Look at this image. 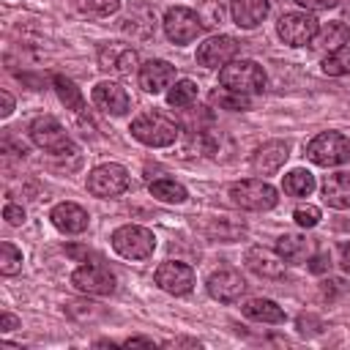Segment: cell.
<instances>
[{
    "label": "cell",
    "mask_w": 350,
    "mask_h": 350,
    "mask_svg": "<svg viewBox=\"0 0 350 350\" xmlns=\"http://www.w3.org/2000/svg\"><path fill=\"white\" fill-rule=\"evenodd\" d=\"M129 131H131L134 139H139V142L148 145V148H167V145H172V142L178 139L180 126H178L175 118H170L167 112L153 109V112L137 115V118L131 120V129H129Z\"/></svg>",
    "instance_id": "6da1fadb"
},
{
    "label": "cell",
    "mask_w": 350,
    "mask_h": 350,
    "mask_svg": "<svg viewBox=\"0 0 350 350\" xmlns=\"http://www.w3.org/2000/svg\"><path fill=\"white\" fill-rule=\"evenodd\" d=\"M219 82L227 90L254 96V93H262L265 88V71L254 60H230L227 66L219 68Z\"/></svg>",
    "instance_id": "7a4b0ae2"
},
{
    "label": "cell",
    "mask_w": 350,
    "mask_h": 350,
    "mask_svg": "<svg viewBox=\"0 0 350 350\" xmlns=\"http://www.w3.org/2000/svg\"><path fill=\"white\" fill-rule=\"evenodd\" d=\"M112 249L126 260H148L156 249V235L139 224H123L112 232Z\"/></svg>",
    "instance_id": "3957f363"
},
{
    "label": "cell",
    "mask_w": 350,
    "mask_h": 350,
    "mask_svg": "<svg viewBox=\"0 0 350 350\" xmlns=\"http://www.w3.org/2000/svg\"><path fill=\"white\" fill-rule=\"evenodd\" d=\"M306 156L317 167H336L350 159V142L339 131H320L306 145Z\"/></svg>",
    "instance_id": "277c9868"
},
{
    "label": "cell",
    "mask_w": 350,
    "mask_h": 350,
    "mask_svg": "<svg viewBox=\"0 0 350 350\" xmlns=\"http://www.w3.org/2000/svg\"><path fill=\"white\" fill-rule=\"evenodd\" d=\"M30 139L41 148V150H49V153H77V145L71 142L68 131L57 123V118L52 115H41L30 123Z\"/></svg>",
    "instance_id": "5b68a950"
},
{
    "label": "cell",
    "mask_w": 350,
    "mask_h": 350,
    "mask_svg": "<svg viewBox=\"0 0 350 350\" xmlns=\"http://www.w3.org/2000/svg\"><path fill=\"white\" fill-rule=\"evenodd\" d=\"M230 200L243 208V211H268L276 205V189L260 178H249V180H238L230 186Z\"/></svg>",
    "instance_id": "8992f818"
},
{
    "label": "cell",
    "mask_w": 350,
    "mask_h": 350,
    "mask_svg": "<svg viewBox=\"0 0 350 350\" xmlns=\"http://www.w3.org/2000/svg\"><path fill=\"white\" fill-rule=\"evenodd\" d=\"M320 30V22L309 14V11H290V14H282L279 22H276V33L284 44L290 46H306L312 44V38L317 36Z\"/></svg>",
    "instance_id": "52a82bcc"
},
{
    "label": "cell",
    "mask_w": 350,
    "mask_h": 350,
    "mask_svg": "<svg viewBox=\"0 0 350 350\" xmlns=\"http://www.w3.org/2000/svg\"><path fill=\"white\" fill-rule=\"evenodd\" d=\"M202 30H205V25H202L200 14L191 11V8H186V5H175L164 16V33H167V38L172 44H189Z\"/></svg>",
    "instance_id": "ba28073f"
},
{
    "label": "cell",
    "mask_w": 350,
    "mask_h": 350,
    "mask_svg": "<svg viewBox=\"0 0 350 350\" xmlns=\"http://www.w3.org/2000/svg\"><path fill=\"white\" fill-rule=\"evenodd\" d=\"M129 189V170L123 164H101L88 175V191L93 197H118Z\"/></svg>",
    "instance_id": "9c48e42d"
},
{
    "label": "cell",
    "mask_w": 350,
    "mask_h": 350,
    "mask_svg": "<svg viewBox=\"0 0 350 350\" xmlns=\"http://www.w3.org/2000/svg\"><path fill=\"white\" fill-rule=\"evenodd\" d=\"M71 284L88 295H109L115 293V276L107 265L101 262H88V265H79L74 273H71Z\"/></svg>",
    "instance_id": "30bf717a"
},
{
    "label": "cell",
    "mask_w": 350,
    "mask_h": 350,
    "mask_svg": "<svg viewBox=\"0 0 350 350\" xmlns=\"http://www.w3.org/2000/svg\"><path fill=\"white\" fill-rule=\"evenodd\" d=\"M98 68L118 77H131V74H139V55L131 46L109 44V46H101L98 52Z\"/></svg>",
    "instance_id": "8fae6325"
},
{
    "label": "cell",
    "mask_w": 350,
    "mask_h": 350,
    "mask_svg": "<svg viewBox=\"0 0 350 350\" xmlns=\"http://www.w3.org/2000/svg\"><path fill=\"white\" fill-rule=\"evenodd\" d=\"M156 284L170 295H186L194 287V271L186 262L167 260L156 268Z\"/></svg>",
    "instance_id": "7c38bea8"
},
{
    "label": "cell",
    "mask_w": 350,
    "mask_h": 350,
    "mask_svg": "<svg viewBox=\"0 0 350 350\" xmlns=\"http://www.w3.org/2000/svg\"><path fill=\"white\" fill-rule=\"evenodd\" d=\"M235 55H238V41L232 36H211L197 46V63L205 68L227 66Z\"/></svg>",
    "instance_id": "4fadbf2b"
},
{
    "label": "cell",
    "mask_w": 350,
    "mask_h": 350,
    "mask_svg": "<svg viewBox=\"0 0 350 350\" xmlns=\"http://www.w3.org/2000/svg\"><path fill=\"white\" fill-rule=\"evenodd\" d=\"M243 290H246V282L235 268H219L208 276V293H211V298H216L221 304L238 301Z\"/></svg>",
    "instance_id": "5bb4252c"
},
{
    "label": "cell",
    "mask_w": 350,
    "mask_h": 350,
    "mask_svg": "<svg viewBox=\"0 0 350 350\" xmlns=\"http://www.w3.org/2000/svg\"><path fill=\"white\" fill-rule=\"evenodd\" d=\"M287 156H290L287 142L271 139V142H265V145H260V148L254 150V156H252V170H254L257 175H273V172H279V170L284 167Z\"/></svg>",
    "instance_id": "9a60e30c"
},
{
    "label": "cell",
    "mask_w": 350,
    "mask_h": 350,
    "mask_svg": "<svg viewBox=\"0 0 350 350\" xmlns=\"http://www.w3.org/2000/svg\"><path fill=\"white\" fill-rule=\"evenodd\" d=\"M90 96H93V104H96L98 109H104L107 115H123V112L129 109V104H131L126 88L118 85V82H112V79L98 82Z\"/></svg>",
    "instance_id": "2e32d148"
},
{
    "label": "cell",
    "mask_w": 350,
    "mask_h": 350,
    "mask_svg": "<svg viewBox=\"0 0 350 350\" xmlns=\"http://www.w3.org/2000/svg\"><path fill=\"white\" fill-rule=\"evenodd\" d=\"M137 79H139V88L145 93H153L156 96L164 88H170V82L175 79V66H170L167 60H148V63L139 66Z\"/></svg>",
    "instance_id": "e0dca14e"
},
{
    "label": "cell",
    "mask_w": 350,
    "mask_h": 350,
    "mask_svg": "<svg viewBox=\"0 0 350 350\" xmlns=\"http://www.w3.org/2000/svg\"><path fill=\"white\" fill-rule=\"evenodd\" d=\"M49 219H52V224H55L60 232H66V235L85 232V230H88V221H90L88 213H85V208H79L77 202H57V205L52 208Z\"/></svg>",
    "instance_id": "ac0fdd59"
},
{
    "label": "cell",
    "mask_w": 350,
    "mask_h": 350,
    "mask_svg": "<svg viewBox=\"0 0 350 350\" xmlns=\"http://www.w3.org/2000/svg\"><path fill=\"white\" fill-rule=\"evenodd\" d=\"M243 260L262 279H279V276H284V260L279 257V252H271V249H262V246H252Z\"/></svg>",
    "instance_id": "d6986e66"
},
{
    "label": "cell",
    "mask_w": 350,
    "mask_h": 350,
    "mask_svg": "<svg viewBox=\"0 0 350 350\" xmlns=\"http://www.w3.org/2000/svg\"><path fill=\"white\" fill-rule=\"evenodd\" d=\"M230 16L238 27H257L268 16V0H230Z\"/></svg>",
    "instance_id": "ffe728a7"
},
{
    "label": "cell",
    "mask_w": 350,
    "mask_h": 350,
    "mask_svg": "<svg viewBox=\"0 0 350 350\" xmlns=\"http://www.w3.org/2000/svg\"><path fill=\"white\" fill-rule=\"evenodd\" d=\"M276 252L284 262H306L312 254H314V243L304 235H295V232H284L279 241H276Z\"/></svg>",
    "instance_id": "44dd1931"
},
{
    "label": "cell",
    "mask_w": 350,
    "mask_h": 350,
    "mask_svg": "<svg viewBox=\"0 0 350 350\" xmlns=\"http://www.w3.org/2000/svg\"><path fill=\"white\" fill-rule=\"evenodd\" d=\"M323 200L331 208H350V172H334L323 183Z\"/></svg>",
    "instance_id": "7402d4cb"
},
{
    "label": "cell",
    "mask_w": 350,
    "mask_h": 350,
    "mask_svg": "<svg viewBox=\"0 0 350 350\" xmlns=\"http://www.w3.org/2000/svg\"><path fill=\"white\" fill-rule=\"evenodd\" d=\"M350 41V27L345 22H328L317 30V36L312 38V49H320V52H334L339 46H345Z\"/></svg>",
    "instance_id": "603a6c76"
},
{
    "label": "cell",
    "mask_w": 350,
    "mask_h": 350,
    "mask_svg": "<svg viewBox=\"0 0 350 350\" xmlns=\"http://www.w3.org/2000/svg\"><path fill=\"white\" fill-rule=\"evenodd\" d=\"M241 312L249 317V320H257V323H284V312L276 301L271 298H249Z\"/></svg>",
    "instance_id": "cb8c5ba5"
},
{
    "label": "cell",
    "mask_w": 350,
    "mask_h": 350,
    "mask_svg": "<svg viewBox=\"0 0 350 350\" xmlns=\"http://www.w3.org/2000/svg\"><path fill=\"white\" fill-rule=\"evenodd\" d=\"M55 90H57L60 101L66 104V109H74V112L85 109V96H82V90H79L68 77L57 74V77H55Z\"/></svg>",
    "instance_id": "d4e9b609"
},
{
    "label": "cell",
    "mask_w": 350,
    "mask_h": 350,
    "mask_svg": "<svg viewBox=\"0 0 350 350\" xmlns=\"http://www.w3.org/2000/svg\"><path fill=\"white\" fill-rule=\"evenodd\" d=\"M284 191L290 197H309L314 191V175L309 170H293L284 175Z\"/></svg>",
    "instance_id": "484cf974"
},
{
    "label": "cell",
    "mask_w": 350,
    "mask_h": 350,
    "mask_svg": "<svg viewBox=\"0 0 350 350\" xmlns=\"http://www.w3.org/2000/svg\"><path fill=\"white\" fill-rule=\"evenodd\" d=\"M323 74L328 77H345L350 74V44L334 49V52H325L323 57Z\"/></svg>",
    "instance_id": "4316f807"
},
{
    "label": "cell",
    "mask_w": 350,
    "mask_h": 350,
    "mask_svg": "<svg viewBox=\"0 0 350 350\" xmlns=\"http://www.w3.org/2000/svg\"><path fill=\"white\" fill-rule=\"evenodd\" d=\"M150 197L161 200V202H183L186 200V189L178 183V180H170V178H159L150 183Z\"/></svg>",
    "instance_id": "83f0119b"
},
{
    "label": "cell",
    "mask_w": 350,
    "mask_h": 350,
    "mask_svg": "<svg viewBox=\"0 0 350 350\" xmlns=\"http://www.w3.org/2000/svg\"><path fill=\"white\" fill-rule=\"evenodd\" d=\"M194 101H197V82H191V79L175 82L170 88V93H167V104L170 107H191Z\"/></svg>",
    "instance_id": "f1b7e54d"
},
{
    "label": "cell",
    "mask_w": 350,
    "mask_h": 350,
    "mask_svg": "<svg viewBox=\"0 0 350 350\" xmlns=\"http://www.w3.org/2000/svg\"><path fill=\"white\" fill-rule=\"evenodd\" d=\"M74 3H77V11L79 14L96 16V19L109 16V14H115L120 8V0H74Z\"/></svg>",
    "instance_id": "f546056e"
},
{
    "label": "cell",
    "mask_w": 350,
    "mask_h": 350,
    "mask_svg": "<svg viewBox=\"0 0 350 350\" xmlns=\"http://www.w3.org/2000/svg\"><path fill=\"white\" fill-rule=\"evenodd\" d=\"M19 271H22V252L14 243L3 241V246H0V273L3 276H14Z\"/></svg>",
    "instance_id": "4dcf8cb0"
},
{
    "label": "cell",
    "mask_w": 350,
    "mask_h": 350,
    "mask_svg": "<svg viewBox=\"0 0 350 350\" xmlns=\"http://www.w3.org/2000/svg\"><path fill=\"white\" fill-rule=\"evenodd\" d=\"M197 14H200V19H202L205 27H216V25L224 22V5L219 0H202L200 8H197Z\"/></svg>",
    "instance_id": "1f68e13d"
},
{
    "label": "cell",
    "mask_w": 350,
    "mask_h": 350,
    "mask_svg": "<svg viewBox=\"0 0 350 350\" xmlns=\"http://www.w3.org/2000/svg\"><path fill=\"white\" fill-rule=\"evenodd\" d=\"M213 101H216L219 107H224V109H246V107L252 104V98H249V96L235 93V90H227V88L216 90V93H213Z\"/></svg>",
    "instance_id": "d6a6232c"
},
{
    "label": "cell",
    "mask_w": 350,
    "mask_h": 350,
    "mask_svg": "<svg viewBox=\"0 0 350 350\" xmlns=\"http://www.w3.org/2000/svg\"><path fill=\"white\" fill-rule=\"evenodd\" d=\"M295 221L301 224V227H314L317 221H320V208H314V205H301V208H295Z\"/></svg>",
    "instance_id": "836d02e7"
},
{
    "label": "cell",
    "mask_w": 350,
    "mask_h": 350,
    "mask_svg": "<svg viewBox=\"0 0 350 350\" xmlns=\"http://www.w3.org/2000/svg\"><path fill=\"white\" fill-rule=\"evenodd\" d=\"M3 219H5L11 227H19V224L25 221V208H22V205H14V202H8V205L3 208Z\"/></svg>",
    "instance_id": "e575fe53"
},
{
    "label": "cell",
    "mask_w": 350,
    "mask_h": 350,
    "mask_svg": "<svg viewBox=\"0 0 350 350\" xmlns=\"http://www.w3.org/2000/svg\"><path fill=\"white\" fill-rule=\"evenodd\" d=\"M320 328H323L320 317H314V314H301L298 317V331L301 334H317Z\"/></svg>",
    "instance_id": "d590c367"
},
{
    "label": "cell",
    "mask_w": 350,
    "mask_h": 350,
    "mask_svg": "<svg viewBox=\"0 0 350 350\" xmlns=\"http://www.w3.org/2000/svg\"><path fill=\"white\" fill-rule=\"evenodd\" d=\"M331 268V257L323 252V254H312L309 257V271H314V273H323V271H328Z\"/></svg>",
    "instance_id": "8d00e7d4"
},
{
    "label": "cell",
    "mask_w": 350,
    "mask_h": 350,
    "mask_svg": "<svg viewBox=\"0 0 350 350\" xmlns=\"http://www.w3.org/2000/svg\"><path fill=\"white\" fill-rule=\"evenodd\" d=\"M298 5H304L306 11H328V8H334L339 0H295Z\"/></svg>",
    "instance_id": "74e56055"
},
{
    "label": "cell",
    "mask_w": 350,
    "mask_h": 350,
    "mask_svg": "<svg viewBox=\"0 0 350 350\" xmlns=\"http://www.w3.org/2000/svg\"><path fill=\"white\" fill-rule=\"evenodd\" d=\"M14 328H19V317H14L11 312H3V317H0V331L8 334V331H14Z\"/></svg>",
    "instance_id": "f35d334b"
},
{
    "label": "cell",
    "mask_w": 350,
    "mask_h": 350,
    "mask_svg": "<svg viewBox=\"0 0 350 350\" xmlns=\"http://www.w3.org/2000/svg\"><path fill=\"white\" fill-rule=\"evenodd\" d=\"M0 101H3L0 115H3V118H8V115L14 112V98H11V93H8V90H0Z\"/></svg>",
    "instance_id": "ab89813d"
},
{
    "label": "cell",
    "mask_w": 350,
    "mask_h": 350,
    "mask_svg": "<svg viewBox=\"0 0 350 350\" xmlns=\"http://www.w3.org/2000/svg\"><path fill=\"white\" fill-rule=\"evenodd\" d=\"M339 254H342V260H339V262H342V271H345V273H350V241H347V243H342Z\"/></svg>",
    "instance_id": "60d3db41"
},
{
    "label": "cell",
    "mask_w": 350,
    "mask_h": 350,
    "mask_svg": "<svg viewBox=\"0 0 350 350\" xmlns=\"http://www.w3.org/2000/svg\"><path fill=\"white\" fill-rule=\"evenodd\" d=\"M123 345H126V347H153V342L145 339V336H131V339H126Z\"/></svg>",
    "instance_id": "b9f144b4"
},
{
    "label": "cell",
    "mask_w": 350,
    "mask_h": 350,
    "mask_svg": "<svg viewBox=\"0 0 350 350\" xmlns=\"http://www.w3.org/2000/svg\"><path fill=\"white\" fill-rule=\"evenodd\" d=\"M180 345H189V347H200V342H194V339H170L164 347H180Z\"/></svg>",
    "instance_id": "7bdbcfd3"
}]
</instances>
